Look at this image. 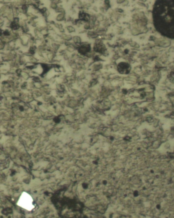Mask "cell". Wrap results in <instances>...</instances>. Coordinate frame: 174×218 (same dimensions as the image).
Returning <instances> with one entry per match:
<instances>
[{"mask_svg": "<svg viewBox=\"0 0 174 218\" xmlns=\"http://www.w3.org/2000/svg\"><path fill=\"white\" fill-rule=\"evenodd\" d=\"M17 205L22 208L31 211L34 209L35 206L33 204L32 197L27 193L23 192L17 202Z\"/></svg>", "mask_w": 174, "mask_h": 218, "instance_id": "1", "label": "cell"}, {"mask_svg": "<svg viewBox=\"0 0 174 218\" xmlns=\"http://www.w3.org/2000/svg\"><path fill=\"white\" fill-rule=\"evenodd\" d=\"M10 27L11 29L13 30H18L20 27V26L19 25V18H15L14 20H13V21L11 23Z\"/></svg>", "mask_w": 174, "mask_h": 218, "instance_id": "2", "label": "cell"}, {"mask_svg": "<svg viewBox=\"0 0 174 218\" xmlns=\"http://www.w3.org/2000/svg\"><path fill=\"white\" fill-rule=\"evenodd\" d=\"M91 48L89 45H84L79 47L78 52L82 54H85L86 53L89 52Z\"/></svg>", "mask_w": 174, "mask_h": 218, "instance_id": "3", "label": "cell"}, {"mask_svg": "<svg viewBox=\"0 0 174 218\" xmlns=\"http://www.w3.org/2000/svg\"><path fill=\"white\" fill-rule=\"evenodd\" d=\"M94 50L96 52H98L100 53H103L105 50V46L103 44L99 43L98 44H96V45H95Z\"/></svg>", "mask_w": 174, "mask_h": 218, "instance_id": "4", "label": "cell"}, {"mask_svg": "<svg viewBox=\"0 0 174 218\" xmlns=\"http://www.w3.org/2000/svg\"><path fill=\"white\" fill-rule=\"evenodd\" d=\"M128 65L125 63H121L118 66V70L119 72H122V71H125L127 69Z\"/></svg>", "mask_w": 174, "mask_h": 218, "instance_id": "5", "label": "cell"}, {"mask_svg": "<svg viewBox=\"0 0 174 218\" xmlns=\"http://www.w3.org/2000/svg\"><path fill=\"white\" fill-rule=\"evenodd\" d=\"M79 17L81 19L86 20V21H87V20H89V17L88 16V15L87 14H86V13H82V14L79 15Z\"/></svg>", "mask_w": 174, "mask_h": 218, "instance_id": "6", "label": "cell"}, {"mask_svg": "<svg viewBox=\"0 0 174 218\" xmlns=\"http://www.w3.org/2000/svg\"><path fill=\"white\" fill-rule=\"evenodd\" d=\"M42 66L43 68V73H44L49 70L48 67V65H46V64H42Z\"/></svg>", "mask_w": 174, "mask_h": 218, "instance_id": "7", "label": "cell"}, {"mask_svg": "<svg viewBox=\"0 0 174 218\" xmlns=\"http://www.w3.org/2000/svg\"><path fill=\"white\" fill-rule=\"evenodd\" d=\"M3 34L5 36H9L10 35V33L8 31L6 30L3 32Z\"/></svg>", "mask_w": 174, "mask_h": 218, "instance_id": "8", "label": "cell"}, {"mask_svg": "<svg viewBox=\"0 0 174 218\" xmlns=\"http://www.w3.org/2000/svg\"><path fill=\"white\" fill-rule=\"evenodd\" d=\"M29 52H30V53L31 54H34V53H35V49H34V47H32L30 49Z\"/></svg>", "mask_w": 174, "mask_h": 218, "instance_id": "9", "label": "cell"}, {"mask_svg": "<svg viewBox=\"0 0 174 218\" xmlns=\"http://www.w3.org/2000/svg\"><path fill=\"white\" fill-rule=\"evenodd\" d=\"M27 8H28V7L26 6V5H23V7H22V9H23V10H24V11H26V10H27Z\"/></svg>", "mask_w": 174, "mask_h": 218, "instance_id": "10", "label": "cell"}, {"mask_svg": "<svg viewBox=\"0 0 174 218\" xmlns=\"http://www.w3.org/2000/svg\"><path fill=\"white\" fill-rule=\"evenodd\" d=\"M21 69H18L16 71V73H21Z\"/></svg>", "mask_w": 174, "mask_h": 218, "instance_id": "11", "label": "cell"}]
</instances>
